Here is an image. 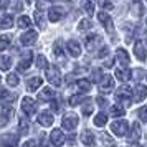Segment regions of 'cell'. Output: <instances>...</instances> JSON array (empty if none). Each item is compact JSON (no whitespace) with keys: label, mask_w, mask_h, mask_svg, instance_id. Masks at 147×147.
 <instances>
[{"label":"cell","mask_w":147,"mask_h":147,"mask_svg":"<svg viewBox=\"0 0 147 147\" xmlns=\"http://www.w3.org/2000/svg\"><path fill=\"white\" fill-rule=\"evenodd\" d=\"M0 81H2V76H0Z\"/></svg>","instance_id":"cell-49"},{"label":"cell","mask_w":147,"mask_h":147,"mask_svg":"<svg viewBox=\"0 0 147 147\" xmlns=\"http://www.w3.org/2000/svg\"><path fill=\"white\" fill-rule=\"evenodd\" d=\"M32 58H33V55H32V51H27V53L22 56L20 63H18V71H22V73H25L28 68H30V65H32Z\"/></svg>","instance_id":"cell-10"},{"label":"cell","mask_w":147,"mask_h":147,"mask_svg":"<svg viewBox=\"0 0 147 147\" xmlns=\"http://www.w3.org/2000/svg\"><path fill=\"white\" fill-rule=\"evenodd\" d=\"M10 66H12V60L8 56H2L0 55V69L7 71V69H10Z\"/></svg>","instance_id":"cell-26"},{"label":"cell","mask_w":147,"mask_h":147,"mask_svg":"<svg viewBox=\"0 0 147 147\" xmlns=\"http://www.w3.org/2000/svg\"><path fill=\"white\" fill-rule=\"evenodd\" d=\"M96 101H98V104H99L101 107H106V106H107V101H106V99H102L101 96H99V98H98Z\"/></svg>","instance_id":"cell-45"},{"label":"cell","mask_w":147,"mask_h":147,"mask_svg":"<svg viewBox=\"0 0 147 147\" xmlns=\"http://www.w3.org/2000/svg\"><path fill=\"white\" fill-rule=\"evenodd\" d=\"M146 98H147V86L137 84L136 89H134V101L136 102H140V101H144Z\"/></svg>","instance_id":"cell-13"},{"label":"cell","mask_w":147,"mask_h":147,"mask_svg":"<svg viewBox=\"0 0 147 147\" xmlns=\"http://www.w3.org/2000/svg\"><path fill=\"white\" fill-rule=\"evenodd\" d=\"M66 50L69 51V55L73 56V58H78V56H81V47L80 43L76 40H69L66 45Z\"/></svg>","instance_id":"cell-14"},{"label":"cell","mask_w":147,"mask_h":147,"mask_svg":"<svg viewBox=\"0 0 147 147\" xmlns=\"http://www.w3.org/2000/svg\"><path fill=\"white\" fill-rule=\"evenodd\" d=\"M81 109H83V114H84V116H91L93 111H94V106L89 101H84V102L81 104Z\"/></svg>","instance_id":"cell-28"},{"label":"cell","mask_w":147,"mask_h":147,"mask_svg":"<svg viewBox=\"0 0 147 147\" xmlns=\"http://www.w3.org/2000/svg\"><path fill=\"white\" fill-rule=\"evenodd\" d=\"M131 99H134V91L129 86H122L121 89H117L116 93V101L117 102H124V106H127Z\"/></svg>","instance_id":"cell-1"},{"label":"cell","mask_w":147,"mask_h":147,"mask_svg":"<svg viewBox=\"0 0 147 147\" xmlns=\"http://www.w3.org/2000/svg\"><path fill=\"white\" fill-rule=\"evenodd\" d=\"M18 129H20V132L27 134L28 132V122L25 119H20V122H18Z\"/></svg>","instance_id":"cell-41"},{"label":"cell","mask_w":147,"mask_h":147,"mask_svg":"<svg viewBox=\"0 0 147 147\" xmlns=\"http://www.w3.org/2000/svg\"><path fill=\"white\" fill-rule=\"evenodd\" d=\"M114 89V80L113 76H109V74H104V76H101V83H99V91L101 93H111Z\"/></svg>","instance_id":"cell-4"},{"label":"cell","mask_w":147,"mask_h":147,"mask_svg":"<svg viewBox=\"0 0 147 147\" xmlns=\"http://www.w3.org/2000/svg\"><path fill=\"white\" fill-rule=\"evenodd\" d=\"M117 63L122 65V66H127V65L131 63V56L127 55V51L124 48H119V50H117Z\"/></svg>","instance_id":"cell-20"},{"label":"cell","mask_w":147,"mask_h":147,"mask_svg":"<svg viewBox=\"0 0 147 147\" xmlns=\"http://www.w3.org/2000/svg\"><path fill=\"white\" fill-rule=\"evenodd\" d=\"M47 80L53 84V86H60L61 84V74L60 69L56 66H48L47 68Z\"/></svg>","instance_id":"cell-3"},{"label":"cell","mask_w":147,"mask_h":147,"mask_svg":"<svg viewBox=\"0 0 147 147\" xmlns=\"http://www.w3.org/2000/svg\"><path fill=\"white\" fill-rule=\"evenodd\" d=\"M63 126H65L66 131H73V129H76V126H78V116H74V114H68V116H65V117H63Z\"/></svg>","instance_id":"cell-8"},{"label":"cell","mask_w":147,"mask_h":147,"mask_svg":"<svg viewBox=\"0 0 147 147\" xmlns=\"http://www.w3.org/2000/svg\"><path fill=\"white\" fill-rule=\"evenodd\" d=\"M50 142L56 147L63 146V142H65V134H63V131L61 129H53L51 131V136H50Z\"/></svg>","instance_id":"cell-6"},{"label":"cell","mask_w":147,"mask_h":147,"mask_svg":"<svg viewBox=\"0 0 147 147\" xmlns=\"http://www.w3.org/2000/svg\"><path fill=\"white\" fill-rule=\"evenodd\" d=\"M116 76H117V80H121V81H127V80H131V71H129L127 66L116 68Z\"/></svg>","instance_id":"cell-22"},{"label":"cell","mask_w":147,"mask_h":147,"mask_svg":"<svg viewBox=\"0 0 147 147\" xmlns=\"http://www.w3.org/2000/svg\"><path fill=\"white\" fill-rule=\"evenodd\" d=\"M83 8H84V12H86L88 15L93 17V13H94V2L93 0H84V2H83Z\"/></svg>","instance_id":"cell-27"},{"label":"cell","mask_w":147,"mask_h":147,"mask_svg":"<svg viewBox=\"0 0 147 147\" xmlns=\"http://www.w3.org/2000/svg\"><path fill=\"white\" fill-rule=\"evenodd\" d=\"M107 55H109V48L104 47V48H101V50H99L98 56H99V58H104V56H107Z\"/></svg>","instance_id":"cell-44"},{"label":"cell","mask_w":147,"mask_h":147,"mask_svg":"<svg viewBox=\"0 0 147 147\" xmlns=\"http://www.w3.org/2000/svg\"><path fill=\"white\" fill-rule=\"evenodd\" d=\"M18 142V137L17 136H12V134H3L0 137V146L2 147H15Z\"/></svg>","instance_id":"cell-9"},{"label":"cell","mask_w":147,"mask_h":147,"mask_svg":"<svg viewBox=\"0 0 147 147\" xmlns=\"http://www.w3.org/2000/svg\"><path fill=\"white\" fill-rule=\"evenodd\" d=\"M99 43H101V38L98 36V35H89V36H86V48L89 50V51L94 50Z\"/></svg>","instance_id":"cell-23"},{"label":"cell","mask_w":147,"mask_h":147,"mask_svg":"<svg viewBox=\"0 0 147 147\" xmlns=\"http://www.w3.org/2000/svg\"><path fill=\"white\" fill-rule=\"evenodd\" d=\"M7 83L10 84V86H17V84L20 83V80H18V76H17L15 73H10L7 76Z\"/></svg>","instance_id":"cell-35"},{"label":"cell","mask_w":147,"mask_h":147,"mask_svg":"<svg viewBox=\"0 0 147 147\" xmlns=\"http://www.w3.org/2000/svg\"><path fill=\"white\" fill-rule=\"evenodd\" d=\"M22 147H36V144H35L33 140H28V142H25Z\"/></svg>","instance_id":"cell-46"},{"label":"cell","mask_w":147,"mask_h":147,"mask_svg":"<svg viewBox=\"0 0 147 147\" xmlns=\"http://www.w3.org/2000/svg\"><path fill=\"white\" fill-rule=\"evenodd\" d=\"M99 5L102 8H106V10H113V3L109 0H99Z\"/></svg>","instance_id":"cell-42"},{"label":"cell","mask_w":147,"mask_h":147,"mask_svg":"<svg viewBox=\"0 0 147 147\" xmlns=\"http://www.w3.org/2000/svg\"><path fill=\"white\" fill-rule=\"evenodd\" d=\"M127 129H129V124H127L124 119H119V121H116V122L111 124V131H113V134L114 136H117V137L126 136Z\"/></svg>","instance_id":"cell-2"},{"label":"cell","mask_w":147,"mask_h":147,"mask_svg":"<svg viewBox=\"0 0 147 147\" xmlns=\"http://www.w3.org/2000/svg\"><path fill=\"white\" fill-rule=\"evenodd\" d=\"M88 28H91V22L89 20H81L80 25H78V30L84 32V30H88Z\"/></svg>","instance_id":"cell-40"},{"label":"cell","mask_w":147,"mask_h":147,"mask_svg":"<svg viewBox=\"0 0 147 147\" xmlns=\"http://www.w3.org/2000/svg\"><path fill=\"white\" fill-rule=\"evenodd\" d=\"M65 17V10L61 7H51L48 10V18L51 22H60Z\"/></svg>","instance_id":"cell-11"},{"label":"cell","mask_w":147,"mask_h":147,"mask_svg":"<svg viewBox=\"0 0 147 147\" xmlns=\"http://www.w3.org/2000/svg\"><path fill=\"white\" fill-rule=\"evenodd\" d=\"M106 122H107V116L104 113H99L94 117V126H98V127H102Z\"/></svg>","instance_id":"cell-25"},{"label":"cell","mask_w":147,"mask_h":147,"mask_svg":"<svg viewBox=\"0 0 147 147\" xmlns=\"http://www.w3.org/2000/svg\"><path fill=\"white\" fill-rule=\"evenodd\" d=\"M55 98V91L51 88H43L40 93H38V101H51Z\"/></svg>","instance_id":"cell-19"},{"label":"cell","mask_w":147,"mask_h":147,"mask_svg":"<svg viewBox=\"0 0 147 147\" xmlns=\"http://www.w3.org/2000/svg\"><path fill=\"white\" fill-rule=\"evenodd\" d=\"M22 109H23V113L28 114V116H33L36 113V104H35V101L32 98H25V99L22 101Z\"/></svg>","instance_id":"cell-7"},{"label":"cell","mask_w":147,"mask_h":147,"mask_svg":"<svg viewBox=\"0 0 147 147\" xmlns=\"http://www.w3.org/2000/svg\"><path fill=\"white\" fill-rule=\"evenodd\" d=\"M8 119H10V117H8L7 114H0V127H5L7 126V122H8Z\"/></svg>","instance_id":"cell-43"},{"label":"cell","mask_w":147,"mask_h":147,"mask_svg":"<svg viewBox=\"0 0 147 147\" xmlns=\"http://www.w3.org/2000/svg\"><path fill=\"white\" fill-rule=\"evenodd\" d=\"M36 38H38V33L35 32V30H30V32H27V33L22 35V43L23 45H33L35 41H36Z\"/></svg>","instance_id":"cell-17"},{"label":"cell","mask_w":147,"mask_h":147,"mask_svg":"<svg viewBox=\"0 0 147 147\" xmlns=\"http://www.w3.org/2000/svg\"><path fill=\"white\" fill-rule=\"evenodd\" d=\"M98 18H99V22L102 23V25H104V28H106L109 33H111V32L114 30V23H113V20H111V17L107 15V12H99Z\"/></svg>","instance_id":"cell-12"},{"label":"cell","mask_w":147,"mask_h":147,"mask_svg":"<svg viewBox=\"0 0 147 147\" xmlns=\"http://www.w3.org/2000/svg\"><path fill=\"white\" fill-rule=\"evenodd\" d=\"M35 22L40 25V28H45V17H43V12L41 10H36L35 12Z\"/></svg>","instance_id":"cell-31"},{"label":"cell","mask_w":147,"mask_h":147,"mask_svg":"<svg viewBox=\"0 0 147 147\" xmlns=\"http://www.w3.org/2000/svg\"><path fill=\"white\" fill-rule=\"evenodd\" d=\"M36 66L38 68H47V58L43 55H38L36 56Z\"/></svg>","instance_id":"cell-39"},{"label":"cell","mask_w":147,"mask_h":147,"mask_svg":"<svg viewBox=\"0 0 147 147\" xmlns=\"http://www.w3.org/2000/svg\"><path fill=\"white\" fill-rule=\"evenodd\" d=\"M78 88H80L83 93H86V91H89L91 89V81H88V80H78Z\"/></svg>","instance_id":"cell-29"},{"label":"cell","mask_w":147,"mask_h":147,"mask_svg":"<svg viewBox=\"0 0 147 147\" xmlns=\"http://www.w3.org/2000/svg\"><path fill=\"white\" fill-rule=\"evenodd\" d=\"M30 25H32V20H30L28 17L22 15L20 18H18V27L20 28H30Z\"/></svg>","instance_id":"cell-33"},{"label":"cell","mask_w":147,"mask_h":147,"mask_svg":"<svg viewBox=\"0 0 147 147\" xmlns=\"http://www.w3.org/2000/svg\"><path fill=\"white\" fill-rule=\"evenodd\" d=\"M81 140H83V144L88 147H93L96 146V137H94V134L91 131H84V132L81 134Z\"/></svg>","instance_id":"cell-18"},{"label":"cell","mask_w":147,"mask_h":147,"mask_svg":"<svg viewBox=\"0 0 147 147\" xmlns=\"http://www.w3.org/2000/svg\"><path fill=\"white\" fill-rule=\"evenodd\" d=\"M68 102H69V106H78L80 102H84V101H83V96L74 94V96H71V98H69V101H68Z\"/></svg>","instance_id":"cell-37"},{"label":"cell","mask_w":147,"mask_h":147,"mask_svg":"<svg viewBox=\"0 0 147 147\" xmlns=\"http://www.w3.org/2000/svg\"><path fill=\"white\" fill-rule=\"evenodd\" d=\"M8 45H10V36H7V35L0 36V51H3Z\"/></svg>","instance_id":"cell-36"},{"label":"cell","mask_w":147,"mask_h":147,"mask_svg":"<svg viewBox=\"0 0 147 147\" xmlns=\"http://www.w3.org/2000/svg\"><path fill=\"white\" fill-rule=\"evenodd\" d=\"M41 86V78H30V80L27 81V88H28V91H36L38 88Z\"/></svg>","instance_id":"cell-24"},{"label":"cell","mask_w":147,"mask_h":147,"mask_svg":"<svg viewBox=\"0 0 147 147\" xmlns=\"http://www.w3.org/2000/svg\"><path fill=\"white\" fill-rule=\"evenodd\" d=\"M129 147H142V146H139V144H131Z\"/></svg>","instance_id":"cell-47"},{"label":"cell","mask_w":147,"mask_h":147,"mask_svg":"<svg viewBox=\"0 0 147 147\" xmlns=\"http://www.w3.org/2000/svg\"><path fill=\"white\" fill-rule=\"evenodd\" d=\"M38 122H40L41 126H51L53 124V114L50 113V111H43V113L38 114Z\"/></svg>","instance_id":"cell-15"},{"label":"cell","mask_w":147,"mask_h":147,"mask_svg":"<svg viewBox=\"0 0 147 147\" xmlns=\"http://www.w3.org/2000/svg\"><path fill=\"white\" fill-rule=\"evenodd\" d=\"M12 23H13V18H12V15H5L2 22H0V27L2 28H10L12 27Z\"/></svg>","instance_id":"cell-32"},{"label":"cell","mask_w":147,"mask_h":147,"mask_svg":"<svg viewBox=\"0 0 147 147\" xmlns=\"http://www.w3.org/2000/svg\"><path fill=\"white\" fill-rule=\"evenodd\" d=\"M131 132H129V142H134V140H137L142 136V132H140V126H139V122H134L132 126H131Z\"/></svg>","instance_id":"cell-21"},{"label":"cell","mask_w":147,"mask_h":147,"mask_svg":"<svg viewBox=\"0 0 147 147\" xmlns=\"http://www.w3.org/2000/svg\"><path fill=\"white\" fill-rule=\"evenodd\" d=\"M55 55L60 61H65V55H63V50H61V41H56L55 43Z\"/></svg>","instance_id":"cell-30"},{"label":"cell","mask_w":147,"mask_h":147,"mask_svg":"<svg viewBox=\"0 0 147 147\" xmlns=\"http://www.w3.org/2000/svg\"><path fill=\"white\" fill-rule=\"evenodd\" d=\"M111 116H113V117H121V116H124V107L122 106H113L111 107Z\"/></svg>","instance_id":"cell-34"},{"label":"cell","mask_w":147,"mask_h":147,"mask_svg":"<svg viewBox=\"0 0 147 147\" xmlns=\"http://www.w3.org/2000/svg\"><path fill=\"white\" fill-rule=\"evenodd\" d=\"M15 101V96L10 91L7 89H0V102H2V106H8V104H12Z\"/></svg>","instance_id":"cell-16"},{"label":"cell","mask_w":147,"mask_h":147,"mask_svg":"<svg viewBox=\"0 0 147 147\" xmlns=\"http://www.w3.org/2000/svg\"><path fill=\"white\" fill-rule=\"evenodd\" d=\"M28 2H33V0H28Z\"/></svg>","instance_id":"cell-48"},{"label":"cell","mask_w":147,"mask_h":147,"mask_svg":"<svg viewBox=\"0 0 147 147\" xmlns=\"http://www.w3.org/2000/svg\"><path fill=\"white\" fill-rule=\"evenodd\" d=\"M134 53L137 56V60L140 61H146L147 60V43L146 41H136V45H134Z\"/></svg>","instance_id":"cell-5"},{"label":"cell","mask_w":147,"mask_h":147,"mask_svg":"<svg viewBox=\"0 0 147 147\" xmlns=\"http://www.w3.org/2000/svg\"><path fill=\"white\" fill-rule=\"evenodd\" d=\"M137 116H139L140 121L147 122V107H139V109H137Z\"/></svg>","instance_id":"cell-38"}]
</instances>
